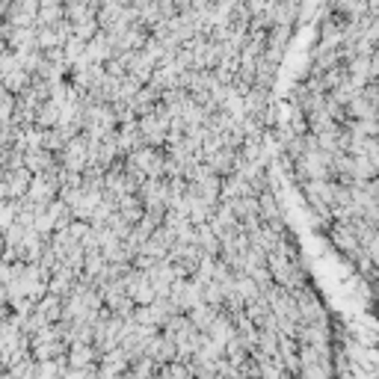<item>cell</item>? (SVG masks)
<instances>
[{
	"mask_svg": "<svg viewBox=\"0 0 379 379\" xmlns=\"http://www.w3.org/2000/svg\"><path fill=\"white\" fill-rule=\"evenodd\" d=\"M36 315L45 320V323H60V315H62V300L60 296H54V293H45L42 300L36 302Z\"/></svg>",
	"mask_w": 379,
	"mask_h": 379,
	"instance_id": "6da1fadb",
	"label": "cell"
}]
</instances>
